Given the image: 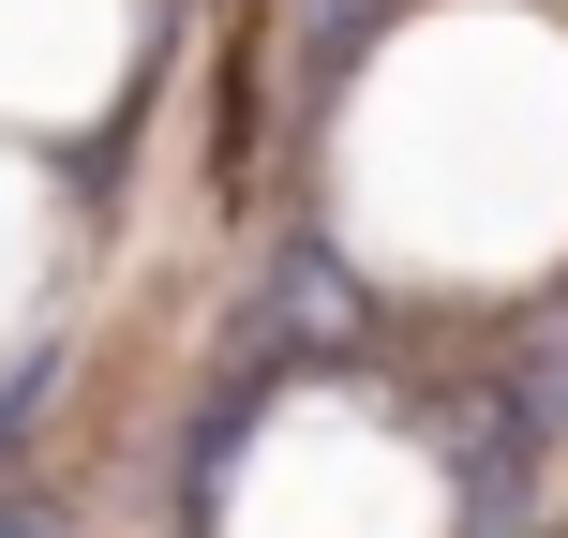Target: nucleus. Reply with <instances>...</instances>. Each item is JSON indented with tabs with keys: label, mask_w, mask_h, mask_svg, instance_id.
Instances as JSON below:
<instances>
[{
	"label": "nucleus",
	"mask_w": 568,
	"mask_h": 538,
	"mask_svg": "<svg viewBox=\"0 0 568 538\" xmlns=\"http://www.w3.org/2000/svg\"><path fill=\"white\" fill-rule=\"evenodd\" d=\"M374 16H389V0H300V45H314V60H344Z\"/></svg>",
	"instance_id": "obj_1"
},
{
	"label": "nucleus",
	"mask_w": 568,
	"mask_h": 538,
	"mask_svg": "<svg viewBox=\"0 0 568 538\" xmlns=\"http://www.w3.org/2000/svg\"><path fill=\"white\" fill-rule=\"evenodd\" d=\"M0 538H75V524H60L45 494H16V479H0Z\"/></svg>",
	"instance_id": "obj_2"
}]
</instances>
